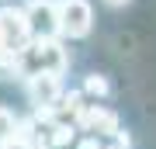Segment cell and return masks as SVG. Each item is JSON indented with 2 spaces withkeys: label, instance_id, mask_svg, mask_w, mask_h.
<instances>
[{
  "label": "cell",
  "instance_id": "obj_3",
  "mask_svg": "<svg viewBox=\"0 0 156 149\" xmlns=\"http://www.w3.org/2000/svg\"><path fill=\"white\" fill-rule=\"evenodd\" d=\"M28 42H31V28L24 17V7H14V4L0 7V52L17 55Z\"/></svg>",
  "mask_w": 156,
  "mask_h": 149
},
{
  "label": "cell",
  "instance_id": "obj_7",
  "mask_svg": "<svg viewBox=\"0 0 156 149\" xmlns=\"http://www.w3.org/2000/svg\"><path fill=\"white\" fill-rule=\"evenodd\" d=\"M17 125H21V122H17V115H14L11 108H4V104H0V146H4V142H11V139L17 135Z\"/></svg>",
  "mask_w": 156,
  "mask_h": 149
},
{
  "label": "cell",
  "instance_id": "obj_5",
  "mask_svg": "<svg viewBox=\"0 0 156 149\" xmlns=\"http://www.w3.org/2000/svg\"><path fill=\"white\" fill-rule=\"evenodd\" d=\"M80 128H83L87 135H94V139H115L122 132V118H118L111 108H104V104L94 101V104H87L83 115H80Z\"/></svg>",
  "mask_w": 156,
  "mask_h": 149
},
{
  "label": "cell",
  "instance_id": "obj_1",
  "mask_svg": "<svg viewBox=\"0 0 156 149\" xmlns=\"http://www.w3.org/2000/svg\"><path fill=\"white\" fill-rule=\"evenodd\" d=\"M69 69V52L62 38H31L14 59V76H38V73H62Z\"/></svg>",
  "mask_w": 156,
  "mask_h": 149
},
{
  "label": "cell",
  "instance_id": "obj_6",
  "mask_svg": "<svg viewBox=\"0 0 156 149\" xmlns=\"http://www.w3.org/2000/svg\"><path fill=\"white\" fill-rule=\"evenodd\" d=\"M24 87H28V101L35 104V111H49L62 94H66V90H62V76H56V73L28 76V80H24Z\"/></svg>",
  "mask_w": 156,
  "mask_h": 149
},
{
  "label": "cell",
  "instance_id": "obj_9",
  "mask_svg": "<svg viewBox=\"0 0 156 149\" xmlns=\"http://www.w3.org/2000/svg\"><path fill=\"white\" fill-rule=\"evenodd\" d=\"M0 149H35V146H31V139H24L21 132H17V135L11 139V142H4V146H0Z\"/></svg>",
  "mask_w": 156,
  "mask_h": 149
},
{
  "label": "cell",
  "instance_id": "obj_8",
  "mask_svg": "<svg viewBox=\"0 0 156 149\" xmlns=\"http://www.w3.org/2000/svg\"><path fill=\"white\" fill-rule=\"evenodd\" d=\"M80 94H90V97H108V94H111V87H108V80H104V76H97V73H90Z\"/></svg>",
  "mask_w": 156,
  "mask_h": 149
},
{
  "label": "cell",
  "instance_id": "obj_10",
  "mask_svg": "<svg viewBox=\"0 0 156 149\" xmlns=\"http://www.w3.org/2000/svg\"><path fill=\"white\" fill-rule=\"evenodd\" d=\"M104 4H108V7H128L132 0H104Z\"/></svg>",
  "mask_w": 156,
  "mask_h": 149
},
{
  "label": "cell",
  "instance_id": "obj_2",
  "mask_svg": "<svg viewBox=\"0 0 156 149\" xmlns=\"http://www.w3.org/2000/svg\"><path fill=\"white\" fill-rule=\"evenodd\" d=\"M59 38H87L94 31V7L90 0H56Z\"/></svg>",
  "mask_w": 156,
  "mask_h": 149
},
{
  "label": "cell",
  "instance_id": "obj_4",
  "mask_svg": "<svg viewBox=\"0 0 156 149\" xmlns=\"http://www.w3.org/2000/svg\"><path fill=\"white\" fill-rule=\"evenodd\" d=\"M24 17H28L31 38H59L56 0H28V4H24Z\"/></svg>",
  "mask_w": 156,
  "mask_h": 149
}]
</instances>
